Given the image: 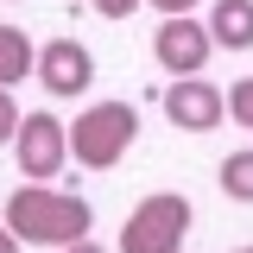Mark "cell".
Masks as SVG:
<instances>
[{"mask_svg": "<svg viewBox=\"0 0 253 253\" xmlns=\"http://www.w3.org/2000/svg\"><path fill=\"white\" fill-rule=\"evenodd\" d=\"M89 203L76 190H51V184H19L6 196V221L19 247H76L89 241Z\"/></svg>", "mask_w": 253, "mask_h": 253, "instance_id": "6da1fadb", "label": "cell"}, {"mask_svg": "<svg viewBox=\"0 0 253 253\" xmlns=\"http://www.w3.org/2000/svg\"><path fill=\"white\" fill-rule=\"evenodd\" d=\"M133 139H139V114H133L126 101H95V108H83L76 126H70V158L89 165V171H114V165L133 152Z\"/></svg>", "mask_w": 253, "mask_h": 253, "instance_id": "7a4b0ae2", "label": "cell"}, {"mask_svg": "<svg viewBox=\"0 0 253 253\" xmlns=\"http://www.w3.org/2000/svg\"><path fill=\"white\" fill-rule=\"evenodd\" d=\"M190 221H196L190 196L158 190V196H146V203L126 215V228H121V253H177V247H184V234H190Z\"/></svg>", "mask_w": 253, "mask_h": 253, "instance_id": "3957f363", "label": "cell"}, {"mask_svg": "<svg viewBox=\"0 0 253 253\" xmlns=\"http://www.w3.org/2000/svg\"><path fill=\"white\" fill-rule=\"evenodd\" d=\"M13 158H19V177H32V184L57 177L63 158H70V126L57 114H26L13 133Z\"/></svg>", "mask_w": 253, "mask_h": 253, "instance_id": "277c9868", "label": "cell"}, {"mask_svg": "<svg viewBox=\"0 0 253 253\" xmlns=\"http://www.w3.org/2000/svg\"><path fill=\"white\" fill-rule=\"evenodd\" d=\"M209 51H215V38H209L203 19H165L152 32V57H158L165 76H203Z\"/></svg>", "mask_w": 253, "mask_h": 253, "instance_id": "5b68a950", "label": "cell"}, {"mask_svg": "<svg viewBox=\"0 0 253 253\" xmlns=\"http://www.w3.org/2000/svg\"><path fill=\"white\" fill-rule=\"evenodd\" d=\"M221 114H228V95L203 76H177L165 89V121L177 133H209V126H221Z\"/></svg>", "mask_w": 253, "mask_h": 253, "instance_id": "8992f818", "label": "cell"}, {"mask_svg": "<svg viewBox=\"0 0 253 253\" xmlns=\"http://www.w3.org/2000/svg\"><path fill=\"white\" fill-rule=\"evenodd\" d=\"M38 83L51 95H83L95 83V57H89V44H76V38H51V44H38Z\"/></svg>", "mask_w": 253, "mask_h": 253, "instance_id": "52a82bcc", "label": "cell"}, {"mask_svg": "<svg viewBox=\"0 0 253 253\" xmlns=\"http://www.w3.org/2000/svg\"><path fill=\"white\" fill-rule=\"evenodd\" d=\"M203 26L221 51H253V0H215Z\"/></svg>", "mask_w": 253, "mask_h": 253, "instance_id": "ba28073f", "label": "cell"}, {"mask_svg": "<svg viewBox=\"0 0 253 253\" xmlns=\"http://www.w3.org/2000/svg\"><path fill=\"white\" fill-rule=\"evenodd\" d=\"M38 63V51H32V38L19 26H0V89H13V83H26V70Z\"/></svg>", "mask_w": 253, "mask_h": 253, "instance_id": "9c48e42d", "label": "cell"}, {"mask_svg": "<svg viewBox=\"0 0 253 253\" xmlns=\"http://www.w3.org/2000/svg\"><path fill=\"white\" fill-rule=\"evenodd\" d=\"M215 184L228 203H253V146H241V152H228L215 165Z\"/></svg>", "mask_w": 253, "mask_h": 253, "instance_id": "30bf717a", "label": "cell"}, {"mask_svg": "<svg viewBox=\"0 0 253 253\" xmlns=\"http://www.w3.org/2000/svg\"><path fill=\"white\" fill-rule=\"evenodd\" d=\"M228 114H234V126L253 133V76H241V83L228 89Z\"/></svg>", "mask_w": 253, "mask_h": 253, "instance_id": "8fae6325", "label": "cell"}, {"mask_svg": "<svg viewBox=\"0 0 253 253\" xmlns=\"http://www.w3.org/2000/svg\"><path fill=\"white\" fill-rule=\"evenodd\" d=\"M19 133V108H13V89H0V146H13Z\"/></svg>", "mask_w": 253, "mask_h": 253, "instance_id": "7c38bea8", "label": "cell"}, {"mask_svg": "<svg viewBox=\"0 0 253 253\" xmlns=\"http://www.w3.org/2000/svg\"><path fill=\"white\" fill-rule=\"evenodd\" d=\"M95 13H101V19H126V13H133V6H139V0H89Z\"/></svg>", "mask_w": 253, "mask_h": 253, "instance_id": "4fadbf2b", "label": "cell"}, {"mask_svg": "<svg viewBox=\"0 0 253 253\" xmlns=\"http://www.w3.org/2000/svg\"><path fill=\"white\" fill-rule=\"evenodd\" d=\"M158 13H165V19H190V13H196V0H152Z\"/></svg>", "mask_w": 253, "mask_h": 253, "instance_id": "5bb4252c", "label": "cell"}, {"mask_svg": "<svg viewBox=\"0 0 253 253\" xmlns=\"http://www.w3.org/2000/svg\"><path fill=\"white\" fill-rule=\"evenodd\" d=\"M0 253H19V241H13V228H0Z\"/></svg>", "mask_w": 253, "mask_h": 253, "instance_id": "9a60e30c", "label": "cell"}, {"mask_svg": "<svg viewBox=\"0 0 253 253\" xmlns=\"http://www.w3.org/2000/svg\"><path fill=\"white\" fill-rule=\"evenodd\" d=\"M63 253H101V247H95V241H76V247H63Z\"/></svg>", "mask_w": 253, "mask_h": 253, "instance_id": "2e32d148", "label": "cell"}, {"mask_svg": "<svg viewBox=\"0 0 253 253\" xmlns=\"http://www.w3.org/2000/svg\"><path fill=\"white\" fill-rule=\"evenodd\" d=\"M234 253H253V247H234Z\"/></svg>", "mask_w": 253, "mask_h": 253, "instance_id": "e0dca14e", "label": "cell"}]
</instances>
